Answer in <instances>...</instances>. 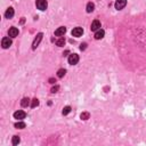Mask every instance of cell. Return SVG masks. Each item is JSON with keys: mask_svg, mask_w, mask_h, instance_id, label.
Segmentation results:
<instances>
[{"mask_svg": "<svg viewBox=\"0 0 146 146\" xmlns=\"http://www.w3.org/2000/svg\"><path fill=\"white\" fill-rule=\"evenodd\" d=\"M38 105H39V99H38V98H33L32 102H31V107L34 109V107H37Z\"/></svg>", "mask_w": 146, "mask_h": 146, "instance_id": "obj_20", "label": "cell"}, {"mask_svg": "<svg viewBox=\"0 0 146 146\" xmlns=\"http://www.w3.org/2000/svg\"><path fill=\"white\" fill-rule=\"evenodd\" d=\"M90 29H91V31H97V30H99L100 29V22L98 20H95L93 23H91V26H90Z\"/></svg>", "mask_w": 146, "mask_h": 146, "instance_id": "obj_8", "label": "cell"}, {"mask_svg": "<svg viewBox=\"0 0 146 146\" xmlns=\"http://www.w3.org/2000/svg\"><path fill=\"white\" fill-rule=\"evenodd\" d=\"M8 34H9V37H11V38H15V37H17L18 36V29L17 27H10L9 29V31H8Z\"/></svg>", "mask_w": 146, "mask_h": 146, "instance_id": "obj_10", "label": "cell"}, {"mask_svg": "<svg viewBox=\"0 0 146 146\" xmlns=\"http://www.w3.org/2000/svg\"><path fill=\"white\" fill-rule=\"evenodd\" d=\"M82 33H83V29L82 27H80V26H77V27H74V29L72 30V36L73 37H81L82 36Z\"/></svg>", "mask_w": 146, "mask_h": 146, "instance_id": "obj_6", "label": "cell"}, {"mask_svg": "<svg viewBox=\"0 0 146 146\" xmlns=\"http://www.w3.org/2000/svg\"><path fill=\"white\" fill-rule=\"evenodd\" d=\"M14 14H15L14 8H13V7H9V8H7L6 13H5V17H6V18H11L14 16Z\"/></svg>", "mask_w": 146, "mask_h": 146, "instance_id": "obj_12", "label": "cell"}, {"mask_svg": "<svg viewBox=\"0 0 146 146\" xmlns=\"http://www.w3.org/2000/svg\"><path fill=\"white\" fill-rule=\"evenodd\" d=\"M70 112H71V106H65L64 109H63V112H62V113H63L64 115H67Z\"/></svg>", "mask_w": 146, "mask_h": 146, "instance_id": "obj_21", "label": "cell"}, {"mask_svg": "<svg viewBox=\"0 0 146 146\" xmlns=\"http://www.w3.org/2000/svg\"><path fill=\"white\" fill-rule=\"evenodd\" d=\"M86 10H87V13L94 11L95 10V5H94L93 2H88V4H87V7H86Z\"/></svg>", "mask_w": 146, "mask_h": 146, "instance_id": "obj_13", "label": "cell"}, {"mask_svg": "<svg viewBox=\"0 0 146 146\" xmlns=\"http://www.w3.org/2000/svg\"><path fill=\"white\" fill-rule=\"evenodd\" d=\"M21 105H22L23 107H26L30 105V99L27 97H24L22 100H21Z\"/></svg>", "mask_w": 146, "mask_h": 146, "instance_id": "obj_14", "label": "cell"}, {"mask_svg": "<svg viewBox=\"0 0 146 146\" xmlns=\"http://www.w3.org/2000/svg\"><path fill=\"white\" fill-rule=\"evenodd\" d=\"M58 89H60V87H58V86H55V87H53V88H51V93H53V94L57 93V91H58Z\"/></svg>", "mask_w": 146, "mask_h": 146, "instance_id": "obj_22", "label": "cell"}, {"mask_svg": "<svg viewBox=\"0 0 146 146\" xmlns=\"http://www.w3.org/2000/svg\"><path fill=\"white\" fill-rule=\"evenodd\" d=\"M11 43H13V41H11L10 38H4L1 41V46H2V48H5V49L9 48V47L11 46Z\"/></svg>", "mask_w": 146, "mask_h": 146, "instance_id": "obj_5", "label": "cell"}, {"mask_svg": "<svg viewBox=\"0 0 146 146\" xmlns=\"http://www.w3.org/2000/svg\"><path fill=\"white\" fill-rule=\"evenodd\" d=\"M126 5H127V0H116L114 6H115V9L121 10V9H123L126 7Z\"/></svg>", "mask_w": 146, "mask_h": 146, "instance_id": "obj_2", "label": "cell"}, {"mask_svg": "<svg viewBox=\"0 0 146 146\" xmlns=\"http://www.w3.org/2000/svg\"><path fill=\"white\" fill-rule=\"evenodd\" d=\"M56 45H57L58 47H63L65 45V39L64 38H60V39L56 41Z\"/></svg>", "mask_w": 146, "mask_h": 146, "instance_id": "obj_17", "label": "cell"}, {"mask_svg": "<svg viewBox=\"0 0 146 146\" xmlns=\"http://www.w3.org/2000/svg\"><path fill=\"white\" fill-rule=\"evenodd\" d=\"M65 73H66V70H64V69H60L57 71V77L58 78H63L65 75Z\"/></svg>", "mask_w": 146, "mask_h": 146, "instance_id": "obj_18", "label": "cell"}, {"mask_svg": "<svg viewBox=\"0 0 146 146\" xmlns=\"http://www.w3.org/2000/svg\"><path fill=\"white\" fill-rule=\"evenodd\" d=\"M49 82H50V83H55L56 80H55V79H53V78H50V79H49Z\"/></svg>", "mask_w": 146, "mask_h": 146, "instance_id": "obj_24", "label": "cell"}, {"mask_svg": "<svg viewBox=\"0 0 146 146\" xmlns=\"http://www.w3.org/2000/svg\"><path fill=\"white\" fill-rule=\"evenodd\" d=\"M26 116V113L24 112V111H16L15 113H14V118L15 119H17V120H23L24 118Z\"/></svg>", "mask_w": 146, "mask_h": 146, "instance_id": "obj_7", "label": "cell"}, {"mask_svg": "<svg viewBox=\"0 0 146 146\" xmlns=\"http://www.w3.org/2000/svg\"><path fill=\"white\" fill-rule=\"evenodd\" d=\"M65 32H66V27H65V26H61V27H58V29L55 31V36L62 37V36H64Z\"/></svg>", "mask_w": 146, "mask_h": 146, "instance_id": "obj_11", "label": "cell"}, {"mask_svg": "<svg viewBox=\"0 0 146 146\" xmlns=\"http://www.w3.org/2000/svg\"><path fill=\"white\" fill-rule=\"evenodd\" d=\"M87 48V43L84 42V43H81L80 45V50H84V49Z\"/></svg>", "mask_w": 146, "mask_h": 146, "instance_id": "obj_23", "label": "cell"}, {"mask_svg": "<svg viewBox=\"0 0 146 146\" xmlns=\"http://www.w3.org/2000/svg\"><path fill=\"white\" fill-rule=\"evenodd\" d=\"M89 116H90V114H89L88 112H82L81 115H80V118H81V120H88Z\"/></svg>", "mask_w": 146, "mask_h": 146, "instance_id": "obj_19", "label": "cell"}, {"mask_svg": "<svg viewBox=\"0 0 146 146\" xmlns=\"http://www.w3.org/2000/svg\"><path fill=\"white\" fill-rule=\"evenodd\" d=\"M78 62H79V55H77V54H71V55L69 56V63L71 65L78 64Z\"/></svg>", "mask_w": 146, "mask_h": 146, "instance_id": "obj_3", "label": "cell"}, {"mask_svg": "<svg viewBox=\"0 0 146 146\" xmlns=\"http://www.w3.org/2000/svg\"><path fill=\"white\" fill-rule=\"evenodd\" d=\"M25 127H26V124H25L24 122H22V121H18V122H16V123H15V128L16 129H24Z\"/></svg>", "mask_w": 146, "mask_h": 146, "instance_id": "obj_15", "label": "cell"}, {"mask_svg": "<svg viewBox=\"0 0 146 146\" xmlns=\"http://www.w3.org/2000/svg\"><path fill=\"white\" fill-rule=\"evenodd\" d=\"M105 36V32H104V30H102V29H99V30H97V31L95 32V39L96 40H100V39H103Z\"/></svg>", "mask_w": 146, "mask_h": 146, "instance_id": "obj_9", "label": "cell"}, {"mask_svg": "<svg viewBox=\"0 0 146 146\" xmlns=\"http://www.w3.org/2000/svg\"><path fill=\"white\" fill-rule=\"evenodd\" d=\"M20 142H21V138L18 137V136H14L13 139H11V144L13 145H18Z\"/></svg>", "mask_w": 146, "mask_h": 146, "instance_id": "obj_16", "label": "cell"}, {"mask_svg": "<svg viewBox=\"0 0 146 146\" xmlns=\"http://www.w3.org/2000/svg\"><path fill=\"white\" fill-rule=\"evenodd\" d=\"M36 6H37L38 9H40V10H46L47 7H48V2H47L46 0H37Z\"/></svg>", "mask_w": 146, "mask_h": 146, "instance_id": "obj_1", "label": "cell"}, {"mask_svg": "<svg viewBox=\"0 0 146 146\" xmlns=\"http://www.w3.org/2000/svg\"><path fill=\"white\" fill-rule=\"evenodd\" d=\"M42 37H43V34H42V33H38V34H37L36 39H34L33 43H32V49H37V47L39 46L40 41L42 40Z\"/></svg>", "mask_w": 146, "mask_h": 146, "instance_id": "obj_4", "label": "cell"}]
</instances>
